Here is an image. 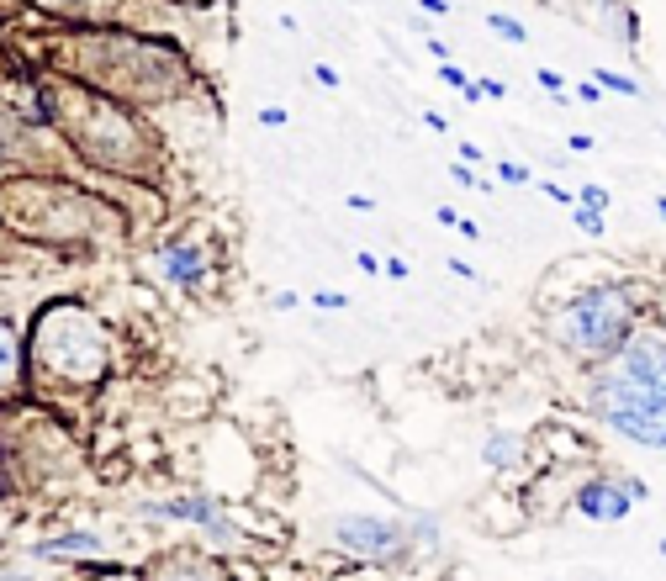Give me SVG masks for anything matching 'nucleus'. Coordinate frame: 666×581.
Listing matches in <instances>:
<instances>
[{
	"label": "nucleus",
	"mask_w": 666,
	"mask_h": 581,
	"mask_svg": "<svg viewBox=\"0 0 666 581\" xmlns=\"http://www.w3.org/2000/svg\"><path fill=\"white\" fill-rule=\"evenodd\" d=\"M418 6L429 11V16H450V0H418Z\"/></svg>",
	"instance_id": "nucleus-28"
},
{
	"label": "nucleus",
	"mask_w": 666,
	"mask_h": 581,
	"mask_svg": "<svg viewBox=\"0 0 666 581\" xmlns=\"http://www.w3.org/2000/svg\"><path fill=\"white\" fill-rule=\"evenodd\" d=\"M423 127H429V133H450V122H444L439 111H423Z\"/></svg>",
	"instance_id": "nucleus-25"
},
{
	"label": "nucleus",
	"mask_w": 666,
	"mask_h": 581,
	"mask_svg": "<svg viewBox=\"0 0 666 581\" xmlns=\"http://www.w3.org/2000/svg\"><path fill=\"white\" fill-rule=\"evenodd\" d=\"M661 560H666V539H661Z\"/></svg>",
	"instance_id": "nucleus-34"
},
{
	"label": "nucleus",
	"mask_w": 666,
	"mask_h": 581,
	"mask_svg": "<svg viewBox=\"0 0 666 581\" xmlns=\"http://www.w3.org/2000/svg\"><path fill=\"white\" fill-rule=\"evenodd\" d=\"M571 222H577V233H587V238H603L608 233V217L603 212H592V206H571Z\"/></svg>",
	"instance_id": "nucleus-13"
},
{
	"label": "nucleus",
	"mask_w": 666,
	"mask_h": 581,
	"mask_svg": "<svg viewBox=\"0 0 666 581\" xmlns=\"http://www.w3.org/2000/svg\"><path fill=\"white\" fill-rule=\"evenodd\" d=\"M312 80H318L323 90H333V85H339V69H328V64H318V69H312Z\"/></svg>",
	"instance_id": "nucleus-21"
},
{
	"label": "nucleus",
	"mask_w": 666,
	"mask_h": 581,
	"mask_svg": "<svg viewBox=\"0 0 666 581\" xmlns=\"http://www.w3.org/2000/svg\"><path fill=\"white\" fill-rule=\"evenodd\" d=\"M577 201H582V206H592V212H603V206L614 201V196H608L603 185H582V191H577Z\"/></svg>",
	"instance_id": "nucleus-18"
},
{
	"label": "nucleus",
	"mask_w": 666,
	"mask_h": 581,
	"mask_svg": "<svg viewBox=\"0 0 666 581\" xmlns=\"http://www.w3.org/2000/svg\"><path fill=\"white\" fill-rule=\"evenodd\" d=\"M0 581H37V576H27V571H0Z\"/></svg>",
	"instance_id": "nucleus-32"
},
{
	"label": "nucleus",
	"mask_w": 666,
	"mask_h": 581,
	"mask_svg": "<svg viewBox=\"0 0 666 581\" xmlns=\"http://www.w3.org/2000/svg\"><path fill=\"white\" fill-rule=\"evenodd\" d=\"M577 96L592 106V101H603V90H598V80H582V85H577Z\"/></svg>",
	"instance_id": "nucleus-23"
},
{
	"label": "nucleus",
	"mask_w": 666,
	"mask_h": 581,
	"mask_svg": "<svg viewBox=\"0 0 666 581\" xmlns=\"http://www.w3.org/2000/svg\"><path fill=\"white\" fill-rule=\"evenodd\" d=\"M592 80H598L603 96H629V101H640V96H645V85H640V80H629V74H619V69H592Z\"/></svg>",
	"instance_id": "nucleus-12"
},
{
	"label": "nucleus",
	"mask_w": 666,
	"mask_h": 581,
	"mask_svg": "<svg viewBox=\"0 0 666 581\" xmlns=\"http://www.w3.org/2000/svg\"><path fill=\"white\" fill-rule=\"evenodd\" d=\"M566 148H571V154H587L592 138H587V133H571V138H566Z\"/></svg>",
	"instance_id": "nucleus-27"
},
{
	"label": "nucleus",
	"mask_w": 666,
	"mask_h": 581,
	"mask_svg": "<svg viewBox=\"0 0 666 581\" xmlns=\"http://www.w3.org/2000/svg\"><path fill=\"white\" fill-rule=\"evenodd\" d=\"M96 581H143V576H133V571H101Z\"/></svg>",
	"instance_id": "nucleus-31"
},
{
	"label": "nucleus",
	"mask_w": 666,
	"mask_h": 581,
	"mask_svg": "<svg viewBox=\"0 0 666 581\" xmlns=\"http://www.w3.org/2000/svg\"><path fill=\"white\" fill-rule=\"evenodd\" d=\"M32 365H37V376L43 381H96L106 360H111V344H106V328L90 317L85 307H48L43 317H37V328H32Z\"/></svg>",
	"instance_id": "nucleus-3"
},
{
	"label": "nucleus",
	"mask_w": 666,
	"mask_h": 581,
	"mask_svg": "<svg viewBox=\"0 0 666 581\" xmlns=\"http://www.w3.org/2000/svg\"><path fill=\"white\" fill-rule=\"evenodd\" d=\"M571 508L592 523H619L635 508V492H629V476H587L577 492H571Z\"/></svg>",
	"instance_id": "nucleus-5"
},
{
	"label": "nucleus",
	"mask_w": 666,
	"mask_h": 581,
	"mask_svg": "<svg viewBox=\"0 0 666 581\" xmlns=\"http://www.w3.org/2000/svg\"><path fill=\"white\" fill-rule=\"evenodd\" d=\"M524 434H508V428H492L487 439H481V465L487 471H513V465H524Z\"/></svg>",
	"instance_id": "nucleus-9"
},
{
	"label": "nucleus",
	"mask_w": 666,
	"mask_h": 581,
	"mask_svg": "<svg viewBox=\"0 0 666 581\" xmlns=\"http://www.w3.org/2000/svg\"><path fill=\"white\" fill-rule=\"evenodd\" d=\"M355 265H360L365 275H376V270H381V259H376V254H365V249H360V254H355Z\"/></svg>",
	"instance_id": "nucleus-26"
},
{
	"label": "nucleus",
	"mask_w": 666,
	"mask_h": 581,
	"mask_svg": "<svg viewBox=\"0 0 666 581\" xmlns=\"http://www.w3.org/2000/svg\"><path fill=\"white\" fill-rule=\"evenodd\" d=\"M450 175H455V180H460V185H492V180H476V175H471V170H466V164H450Z\"/></svg>",
	"instance_id": "nucleus-24"
},
{
	"label": "nucleus",
	"mask_w": 666,
	"mask_h": 581,
	"mask_svg": "<svg viewBox=\"0 0 666 581\" xmlns=\"http://www.w3.org/2000/svg\"><path fill=\"white\" fill-rule=\"evenodd\" d=\"M640 323H645V296L624 280H598V286H582L571 302H561V312L550 317V339L571 360L603 365L608 354L629 344V333Z\"/></svg>",
	"instance_id": "nucleus-2"
},
{
	"label": "nucleus",
	"mask_w": 666,
	"mask_h": 581,
	"mask_svg": "<svg viewBox=\"0 0 666 581\" xmlns=\"http://www.w3.org/2000/svg\"><path fill=\"white\" fill-rule=\"evenodd\" d=\"M587 407L640 449H666V317H645L619 354L592 365Z\"/></svg>",
	"instance_id": "nucleus-1"
},
{
	"label": "nucleus",
	"mask_w": 666,
	"mask_h": 581,
	"mask_svg": "<svg viewBox=\"0 0 666 581\" xmlns=\"http://www.w3.org/2000/svg\"><path fill=\"white\" fill-rule=\"evenodd\" d=\"M381 270H386V275H392V280H402V275H407V259H386V265H381Z\"/></svg>",
	"instance_id": "nucleus-30"
},
{
	"label": "nucleus",
	"mask_w": 666,
	"mask_h": 581,
	"mask_svg": "<svg viewBox=\"0 0 666 581\" xmlns=\"http://www.w3.org/2000/svg\"><path fill=\"white\" fill-rule=\"evenodd\" d=\"M656 217L666 222V196H656Z\"/></svg>",
	"instance_id": "nucleus-33"
},
{
	"label": "nucleus",
	"mask_w": 666,
	"mask_h": 581,
	"mask_svg": "<svg viewBox=\"0 0 666 581\" xmlns=\"http://www.w3.org/2000/svg\"><path fill=\"white\" fill-rule=\"evenodd\" d=\"M328 545L365 560V566H402L413 555V534L402 518H381V513H339L328 523Z\"/></svg>",
	"instance_id": "nucleus-4"
},
{
	"label": "nucleus",
	"mask_w": 666,
	"mask_h": 581,
	"mask_svg": "<svg viewBox=\"0 0 666 581\" xmlns=\"http://www.w3.org/2000/svg\"><path fill=\"white\" fill-rule=\"evenodd\" d=\"M492 175L503 180V185H529L534 175H529V164H518V159H497L492 164Z\"/></svg>",
	"instance_id": "nucleus-14"
},
{
	"label": "nucleus",
	"mask_w": 666,
	"mask_h": 581,
	"mask_svg": "<svg viewBox=\"0 0 666 581\" xmlns=\"http://www.w3.org/2000/svg\"><path fill=\"white\" fill-rule=\"evenodd\" d=\"M439 80L450 85V90H460V96H466V90H471V74L460 69V64H444V74H439Z\"/></svg>",
	"instance_id": "nucleus-19"
},
{
	"label": "nucleus",
	"mask_w": 666,
	"mask_h": 581,
	"mask_svg": "<svg viewBox=\"0 0 666 581\" xmlns=\"http://www.w3.org/2000/svg\"><path fill=\"white\" fill-rule=\"evenodd\" d=\"M540 191L550 201H561V206H577V191H566V185H555V180H540Z\"/></svg>",
	"instance_id": "nucleus-20"
},
{
	"label": "nucleus",
	"mask_w": 666,
	"mask_h": 581,
	"mask_svg": "<svg viewBox=\"0 0 666 581\" xmlns=\"http://www.w3.org/2000/svg\"><path fill=\"white\" fill-rule=\"evenodd\" d=\"M22 381V339L11 333V323H0V386Z\"/></svg>",
	"instance_id": "nucleus-11"
},
{
	"label": "nucleus",
	"mask_w": 666,
	"mask_h": 581,
	"mask_svg": "<svg viewBox=\"0 0 666 581\" xmlns=\"http://www.w3.org/2000/svg\"><path fill=\"white\" fill-rule=\"evenodd\" d=\"M154 581H228V576L217 566H207V560H196V555H170Z\"/></svg>",
	"instance_id": "nucleus-10"
},
{
	"label": "nucleus",
	"mask_w": 666,
	"mask_h": 581,
	"mask_svg": "<svg viewBox=\"0 0 666 581\" xmlns=\"http://www.w3.org/2000/svg\"><path fill=\"white\" fill-rule=\"evenodd\" d=\"M307 302H312V307H328V312H344V307H349V296H344V291H312Z\"/></svg>",
	"instance_id": "nucleus-17"
},
{
	"label": "nucleus",
	"mask_w": 666,
	"mask_h": 581,
	"mask_svg": "<svg viewBox=\"0 0 666 581\" xmlns=\"http://www.w3.org/2000/svg\"><path fill=\"white\" fill-rule=\"evenodd\" d=\"M487 27L503 37V43H524V22H513V16H503V11H492V16H487Z\"/></svg>",
	"instance_id": "nucleus-15"
},
{
	"label": "nucleus",
	"mask_w": 666,
	"mask_h": 581,
	"mask_svg": "<svg viewBox=\"0 0 666 581\" xmlns=\"http://www.w3.org/2000/svg\"><path fill=\"white\" fill-rule=\"evenodd\" d=\"M32 560H106V545L96 534H59V539H43V545H32L27 550Z\"/></svg>",
	"instance_id": "nucleus-7"
},
{
	"label": "nucleus",
	"mask_w": 666,
	"mask_h": 581,
	"mask_svg": "<svg viewBox=\"0 0 666 581\" xmlns=\"http://www.w3.org/2000/svg\"><path fill=\"white\" fill-rule=\"evenodd\" d=\"M534 80H540V90H545V96H555V101L566 96V80H561L555 69H534Z\"/></svg>",
	"instance_id": "nucleus-16"
},
{
	"label": "nucleus",
	"mask_w": 666,
	"mask_h": 581,
	"mask_svg": "<svg viewBox=\"0 0 666 581\" xmlns=\"http://www.w3.org/2000/svg\"><path fill=\"white\" fill-rule=\"evenodd\" d=\"M434 222H444V228H460V212H455V206H434Z\"/></svg>",
	"instance_id": "nucleus-22"
},
{
	"label": "nucleus",
	"mask_w": 666,
	"mask_h": 581,
	"mask_svg": "<svg viewBox=\"0 0 666 581\" xmlns=\"http://www.w3.org/2000/svg\"><path fill=\"white\" fill-rule=\"evenodd\" d=\"M159 270L170 275L175 286L196 291V286H201V275H207V259H201V249H196V243H170V249L159 254Z\"/></svg>",
	"instance_id": "nucleus-8"
},
{
	"label": "nucleus",
	"mask_w": 666,
	"mask_h": 581,
	"mask_svg": "<svg viewBox=\"0 0 666 581\" xmlns=\"http://www.w3.org/2000/svg\"><path fill=\"white\" fill-rule=\"evenodd\" d=\"M259 122H265V127H281V122H286V111H275V106H265V111H259Z\"/></svg>",
	"instance_id": "nucleus-29"
},
{
	"label": "nucleus",
	"mask_w": 666,
	"mask_h": 581,
	"mask_svg": "<svg viewBox=\"0 0 666 581\" xmlns=\"http://www.w3.org/2000/svg\"><path fill=\"white\" fill-rule=\"evenodd\" d=\"M138 513L143 518H164V523H196V529H207V534H228V518H222L212 502H201V497H175V502H138Z\"/></svg>",
	"instance_id": "nucleus-6"
}]
</instances>
